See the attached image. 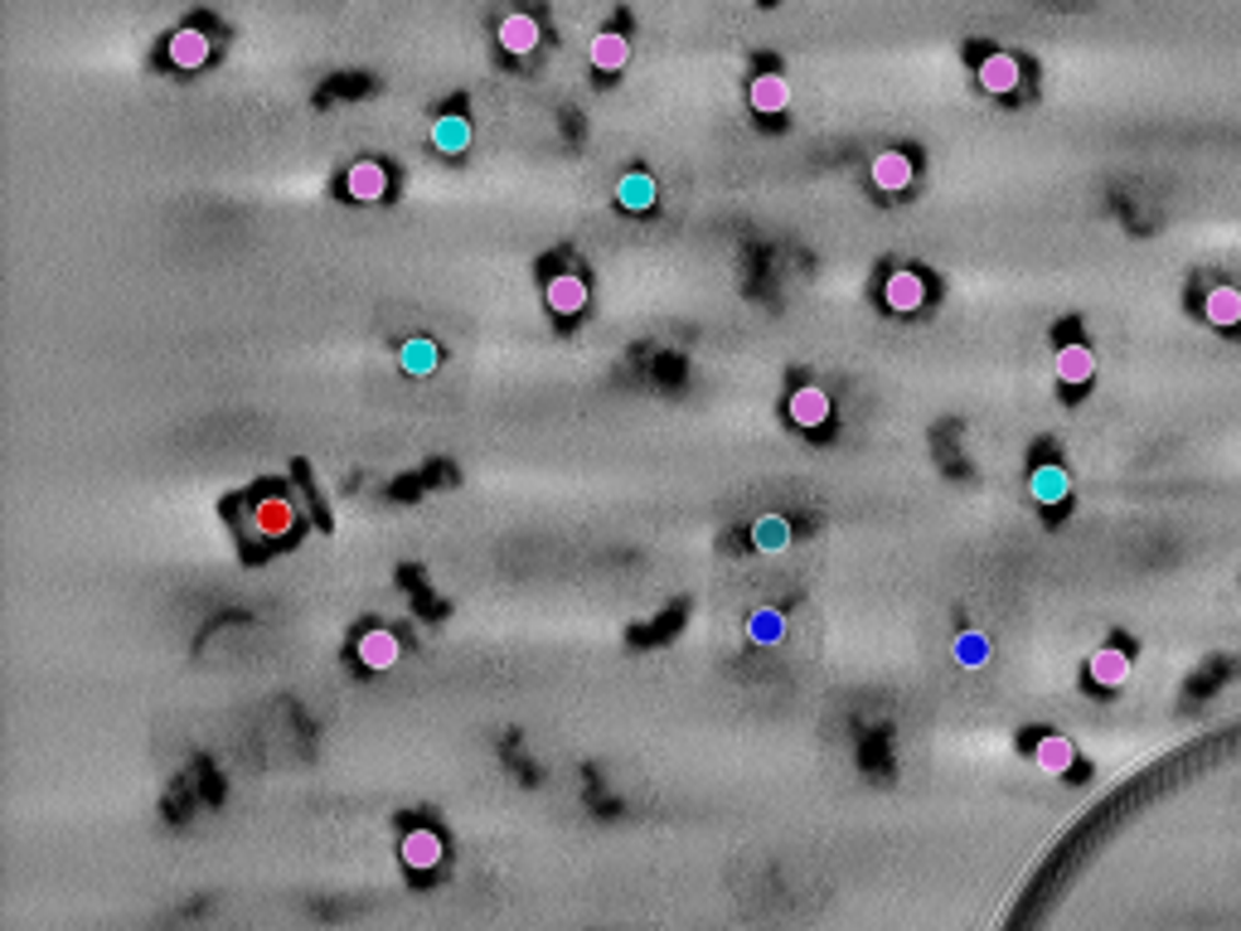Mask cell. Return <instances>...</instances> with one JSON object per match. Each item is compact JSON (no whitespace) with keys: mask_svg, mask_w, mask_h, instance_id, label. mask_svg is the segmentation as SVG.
I'll return each mask as SVG.
<instances>
[{"mask_svg":"<svg viewBox=\"0 0 1241 931\" xmlns=\"http://www.w3.org/2000/svg\"><path fill=\"white\" fill-rule=\"evenodd\" d=\"M243 534L253 544H267V548H281L287 538H297L301 520H297V504H291L287 490L277 486H257L253 496H243Z\"/></svg>","mask_w":1241,"mask_h":931,"instance_id":"cell-1","label":"cell"},{"mask_svg":"<svg viewBox=\"0 0 1241 931\" xmlns=\"http://www.w3.org/2000/svg\"><path fill=\"white\" fill-rule=\"evenodd\" d=\"M495 44H500L504 59H534L538 44H544V25H538V15H529V10H504V15L495 20Z\"/></svg>","mask_w":1241,"mask_h":931,"instance_id":"cell-2","label":"cell"},{"mask_svg":"<svg viewBox=\"0 0 1241 931\" xmlns=\"http://www.w3.org/2000/svg\"><path fill=\"white\" fill-rule=\"evenodd\" d=\"M209 59H213V39H209L199 25H179V30H171V39H165V63H171V69H179V73H199Z\"/></svg>","mask_w":1241,"mask_h":931,"instance_id":"cell-3","label":"cell"},{"mask_svg":"<svg viewBox=\"0 0 1241 931\" xmlns=\"http://www.w3.org/2000/svg\"><path fill=\"white\" fill-rule=\"evenodd\" d=\"M388 189H393V175L379 161H355L340 175V195L355 199V205H379V199H388Z\"/></svg>","mask_w":1241,"mask_h":931,"instance_id":"cell-4","label":"cell"},{"mask_svg":"<svg viewBox=\"0 0 1241 931\" xmlns=\"http://www.w3.org/2000/svg\"><path fill=\"white\" fill-rule=\"evenodd\" d=\"M544 301H548V311H553L558 321H572V316H582V311H587L592 291H587V277H582V272H553L548 287H544Z\"/></svg>","mask_w":1241,"mask_h":931,"instance_id":"cell-5","label":"cell"},{"mask_svg":"<svg viewBox=\"0 0 1241 931\" xmlns=\"http://www.w3.org/2000/svg\"><path fill=\"white\" fill-rule=\"evenodd\" d=\"M398 854H403V869H408V873H432V869H442L446 849H442V835H437V829L413 825L408 835H403Z\"/></svg>","mask_w":1241,"mask_h":931,"instance_id":"cell-6","label":"cell"},{"mask_svg":"<svg viewBox=\"0 0 1241 931\" xmlns=\"http://www.w3.org/2000/svg\"><path fill=\"white\" fill-rule=\"evenodd\" d=\"M883 306L897 311V316L921 311V306H927V277H921L917 267H902V272H893L883 282Z\"/></svg>","mask_w":1241,"mask_h":931,"instance_id":"cell-7","label":"cell"},{"mask_svg":"<svg viewBox=\"0 0 1241 931\" xmlns=\"http://www.w3.org/2000/svg\"><path fill=\"white\" fill-rule=\"evenodd\" d=\"M975 78H979V88H985V93L1009 97V93H1019V83H1023V63L1013 59V54L999 49V54H985V59H979V73H975Z\"/></svg>","mask_w":1241,"mask_h":931,"instance_id":"cell-8","label":"cell"},{"mask_svg":"<svg viewBox=\"0 0 1241 931\" xmlns=\"http://www.w3.org/2000/svg\"><path fill=\"white\" fill-rule=\"evenodd\" d=\"M868 175H873V185L883 189V195H902V189H912V179H917V165H912L907 151H878L873 165H868Z\"/></svg>","mask_w":1241,"mask_h":931,"instance_id":"cell-9","label":"cell"},{"mask_svg":"<svg viewBox=\"0 0 1241 931\" xmlns=\"http://www.w3.org/2000/svg\"><path fill=\"white\" fill-rule=\"evenodd\" d=\"M786 412H791V422H796V428L815 432V428H825V422L834 418V403H830V394H825V388L805 384V388H796V394H791V403H786Z\"/></svg>","mask_w":1241,"mask_h":931,"instance_id":"cell-10","label":"cell"},{"mask_svg":"<svg viewBox=\"0 0 1241 931\" xmlns=\"http://www.w3.org/2000/svg\"><path fill=\"white\" fill-rule=\"evenodd\" d=\"M398 655H403L398 636L383 631V626H369V631L355 641V660L364 670H393V665H398Z\"/></svg>","mask_w":1241,"mask_h":931,"instance_id":"cell-11","label":"cell"},{"mask_svg":"<svg viewBox=\"0 0 1241 931\" xmlns=\"http://www.w3.org/2000/svg\"><path fill=\"white\" fill-rule=\"evenodd\" d=\"M747 103H752V112H762V117H781V112L791 107V78L757 73L747 88Z\"/></svg>","mask_w":1241,"mask_h":931,"instance_id":"cell-12","label":"cell"},{"mask_svg":"<svg viewBox=\"0 0 1241 931\" xmlns=\"http://www.w3.org/2000/svg\"><path fill=\"white\" fill-rule=\"evenodd\" d=\"M1130 670H1135V660L1125 655L1121 645H1105V650H1097V655L1087 660V675H1091L1097 689H1121V684L1130 679Z\"/></svg>","mask_w":1241,"mask_h":931,"instance_id":"cell-13","label":"cell"},{"mask_svg":"<svg viewBox=\"0 0 1241 931\" xmlns=\"http://www.w3.org/2000/svg\"><path fill=\"white\" fill-rule=\"evenodd\" d=\"M587 59H592L596 73H620L630 63V39L620 35V30H596L592 35V49H587Z\"/></svg>","mask_w":1241,"mask_h":931,"instance_id":"cell-14","label":"cell"},{"mask_svg":"<svg viewBox=\"0 0 1241 931\" xmlns=\"http://www.w3.org/2000/svg\"><path fill=\"white\" fill-rule=\"evenodd\" d=\"M1033 761H1037V771H1047V777H1067V771L1077 767V747H1071V737H1063V733H1047L1033 743Z\"/></svg>","mask_w":1241,"mask_h":931,"instance_id":"cell-15","label":"cell"},{"mask_svg":"<svg viewBox=\"0 0 1241 931\" xmlns=\"http://www.w3.org/2000/svg\"><path fill=\"white\" fill-rule=\"evenodd\" d=\"M1053 369H1057V379H1063V384H1087V379L1097 374V350H1091V345H1081V340H1071V345H1063V350H1057Z\"/></svg>","mask_w":1241,"mask_h":931,"instance_id":"cell-16","label":"cell"},{"mask_svg":"<svg viewBox=\"0 0 1241 931\" xmlns=\"http://www.w3.org/2000/svg\"><path fill=\"white\" fill-rule=\"evenodd\" d=\"M656 179H650L646 171H630V175H620L616 179V205L620 209H630V214H646L650 205H656Z\"/></svg>","mask_w":1241,"mask_h":931,"instance_id":"cell-17","label":"cell"},{"mask_svg":"<svg viewBox=\"0 0 1241 931\" xmlns=\"http://www.w3.org/2000/svg\"><path fill=\"white\" fill-rule=\"evenodd\" d=\"M1203 316L1213 325H1222V330H1232V325H1241V291L1237 287H1213L1203 296Z\"/></svg>","mask_w":1241,"mask_h":931,"instance_id":"cell-18","label":"cell"},{"mask_svg":"<svg viewBox=\"0 0 1241 931\" xmlns=\"http://www.w3.org/2000/svg\"><path fill=\"white\" fill-rule=\"evenodd\" d=\"M432 146L442 155H461L471 146V121L461 117V112H446V117H437V127H432Z\"/></svg>","mask_w":1241,"mask_h":931,"instance_id":"cell-19","label":"cell"},{"mask_svg":"<svg viewBox=\"0 0 1241 931\" xmlns=\"http://www.w3.org/2000/svg\"><path fill=\"white\" fill-rule=\"evenodd\" d=\"M1029 490H1033V500H1037V504H1057V500H1067L1071 480H1067V470H1063V466H1037V470H1033V480H1029Z\"/></svg>","mask_w":1241,"mask_h":931,"instance_id":"cell-20","label":"cell"},{"mask_svg":"<svg viewBox=\"0 0 1241 931\" xmlns=\"http://www.w3.org/2000/svg\"><path fill=\"white\" fill-rule=\"evenodd\" d=\"M985 660H989V636L985 631H961V636H955V665L979 670Z\"/></svg>","mask_w":1241,"mask_h":931,"instance_id":"cell-21","label":"cell"},{"mask_svg":"<svg viewBox=\"0 0 1241 931\" xmlns=\"http://www.w3.org/2000/svg\"><path fill=\"white\" fill-rule=\"evenodd\" d=\"M747 631H752V641H757V645H776L786 636V616L772 612V607H762V612H752Z\"/></svg>","mask_w":1241,"mask_h":931,"instance_id":"cell-22","label":"cell"},{"mask_svg":"<svg viewBox=\"0 0 1241 931\" xmlns=\"http://www.w3.org/2000/svg\"><path fill=\"white\" fill-rule=\"evenodd\" d=\"M398 359H403V369H408V374H432V369H437V345H432V340H408Z\"/></svg>","mask_w":1241,"mask_h":931,"instance_id":"cell-23","label":"cell"},{"mask_svg":"<svg viewBox=\"0 0 1241 931\" xmlns=\"http://www.w3.org/2000/svg\"><path fill=\"white\" fill-rule=\"evenodd\" d=\"M752 538H757V548H766V554H776V548H786V538H791V529H786V520L766 514V520H757V529H752Z\"/></svg>","mask_w":1241,"mask_h":931,"instance_id":"cell-24","label":"cell"}]
</instances>
